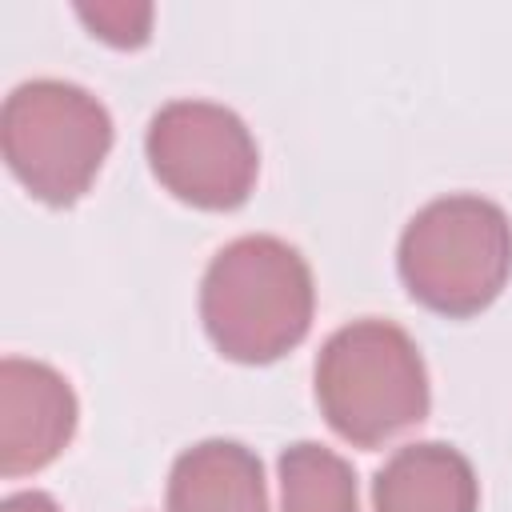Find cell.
I'll return each instance as SVG.
<instances>
[{"label":"cell","instance_id":"obj_2","mask_svg":"<svg viewBox=\"0 0 512 512\" xmlns=\"http://www.w3.org/2000/svg\"><path fill=\"white\" fill-rule=\"evenodd\" d=\"M316 404L336 436L376 448L428 416V372L416 340L388 320H352L316 356Z\"/></svg>","mask_w":512,"mask_h":512},{"label":"cell","instance_id":"obj_4","mask_svg":"<svg viewBox=\"0 0 512 512\" xmlns=\"http://www.w3.org/2000/svg\"><path fill=\"white\" fill-rule=\"evenodd\" d=\"M0 148L36 200L68 208L92 188L112 148V116L80 84L28 80L4 100Z\"/></svg>","mask_w":512,"mask_h":512},{"label":"cell","instance_id":"obj_11","mask_svg":"<svg viewBox=\"0 0 512 512\" xmlns=\"http://www.w3.org/2000/svg\"><path fill=\"white\" fill-rule=\"evenodd\" d=\"M0 512H60V508H56V500L48 492H12L0 504Z\"/></svg>","mask_w":512,"mask_h":512},{"label":"cell","instance_id":"obj_9","mask_svg":"<svg viewBox=\"0 0 512 512\" xmlns=\"http://www.w3.org/2000/svg\"><path fill=\"white\" fill-rule=\"evenodd\" d=\"M280 512H356V476L344 456L300 440L280 452Z\"/></svg>","mask_w":512,"mask_h":512},{"label":"cell","instance_id":"obj_7","mask_svg":"<svg viewBox=\"0 0 512 512\" xmlns=\"http://www.w3.org/2000/svg\"><path fill=\"white\" fill-rule=\"evenodd\" d=\"M480 488L472 464L452 444H408L372 480L376 512H476Z\"/></svg>","mask_w":512,"mask_h":512},{"label":"cell","instance_id":"obj_1","mask_svg":"<svg viewBox=\"0 0 512 512\" xmlns=\"http://www.w3.org/2000/svg\"><path fill=\"white\" fill-rule=\"evenodd\" d=\"M312 272L304 256L276 236H240L224 244L200 284V320L220 356L236 364H272L312 328Z\"/></svg>","mask_w":512,"mask_h":512},{"label":"cell","instance_id":"obj_5","mask_svg":"<svg viewBox=\"0 0 512 512\" xmlns=\"http://www.w3.org/2000/svg\"><path fill=\"white\" fill-rule=\"evenodd\" d=\"M152 176L184 204L232 212L248 200L260 152L248 124L212 100H172L148 124Z\"/></svg>","mask_w":512,"mask_h":512},{"label":"cell","instance_id":"obj_6","mask_svg":"<svg viewBox=\"0 0 512 512\" xmlns=\"http://www.w3.org/2000/svg\"><path fill=\"white\" fill-rule=\"evenodd\" d=\"M76 432L72 384L40 364L8 356L0 364V472L28 476L52 464Z\"/></svg>","mask_w":512,"mask_h":512},{"label":"cell","instance_id":"obj_3","mask_svg":"<svg viewBox=\"0 0 512 512\" xmlns=\"http://www.w3.org/2000/svg\"><path fill=\"white\" fill-rule=\"evenodd\" d=\"M400 280L408 296L440 316L484 312L512 272V224L484 196H440L400 236Z\"/></svg>","mask_w":512,"mask_h":512},{"label":"cell","instance_id":"obj_10","mask_svg":"<svg viewBox=\"0 0 512 512\" xmlns=\"http://www.w3.org/2000/svg\"><path fill=\"white\" fill-rule=\"evenodd\" d=\"M76 16L92 28V36L116 44V48H140L152 28V8L148 4H80Z\"/></svg>","mask_w":512,"mask_h":512},{"label":"cell","instance_id":"obj_8","mask_svg":"<svg viewBox=\"0 0 512 512\" xmlns=\"http://www.w3.org/2000/svg\"><path fill=\"white\" fill-rule=\"evenodd\" d=\"M168 512H268L260 456L236 440H200L176 456Z\"/></svg>","mask_w":512,"mask_h":512}]
</instances>
